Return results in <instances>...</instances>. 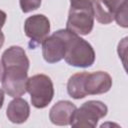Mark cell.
Here are the masks:
<instances>
[{
    "instance_id": "17",
    "label": "cell",
    "mask_w": 128,
    "mask_h": 128,
    "mask_svg": "<svg viewBox=\"0 0 128 128\" xmlns=\"http://www.w3.org/2000/svg\"><path fill=\"white\" fill-rule=\"evenodd\" d=\"M5 21H6V13L4 11L0 10V31L5 24Z\"/></svg>"
},
{
    "instance_id": "14",
    "label": "cell",
    "mask_w": 128,
    "mask_h": 128,
    "mask_svg": "<svg viewBox=\"0 0 128 128\" xmlns=\"http://www.w3.org/2000/svg\"><path fill=\"white\" fill-rule=\"evenodd\" d=\"M41 0H20V7L24 13L36 10L40 7Z\"/></svg>"
},
{
    "instance_id": "5",
    "label": "cell",
    "mask_w": 128,
    "mask_h": 128,
    "mask_svg": "<svg viewBox=\"0 0 128 128\" xmlns=\"http://www.w3.org/2000/svg\"><path fill=\"white\" fill-rule=\"evenodd\" d=\"M94 25L93 6H71L69 10L66 29L77 34H89Z\"/></svg>"
},
{
    "instance_id": "4",
    "label": "cell",
    "mask_w": 128,
    "mask_h": 128,
    "mask_svg": "<svg viewBox=\"0 0 128 128\" xmlns=\"http://www.w3.org/2000/svg\"><path fill=\"white\" fill-rule=\"evenodd\" d=\"M107 110V106L101 101H87L80 108H76L70 125L73 127L93 128L100 118L106 116Z\"/></svg>"
},
{
    "instance_id": "1",
    "label": "cell",
    "mask_w": 128,
    "mask_h": 128,
    "mask_svg": "<svg viewBox=\"0 0 128 128\" xmlns=\"http://www.w3.org/2000/svg\"><path fill=\"white\" fill-rule=\"evenodd\" d=\"M2 87L11 97L17 98L25 94L29 59L23 48L11 46L2 54Z\"/></svg>"
},
{
    "instance_id": "3",
    "label": "cell",
    "mask_w": 128,
    "mask_h": 128,
    "mask_svg": "<svg viewBox=\"0 0 128 128\" xmlns=\"http://www.w3.org/2000/svg\"><path fill=\"white\" fill-rule=\"evenodd\" d=\"M26 91L31 96L32 105L36 108H45L54 96L51 79L45 74H36L27 79Z\"/></svg>"
},
{
    "instance_id": "13",
    "label": "cell",
    "mask_w": 128,
    "mask_h": 128,
    "mask_svg": "<svg viewBox=\"0 0 128 128\" xmlns=\"http://www.w3.org/2000/svg\"><path fill=\"white\" fill-rule=\"evenodd\" d=\"M114 19L116 20V22L119 26H122L124 28H126L128 26V22H127V2H125L118 9V11L115 13Z\"/></svg>"
},
{
    "instance_id": "16",
    "label": "cell",
    "mask_w": 128,
    "mask_h": 128,
    "mask_svg": "<svg viewBox=\"0 0 128 128\" xmlns=\"http://www.w3.org/2000/svg\"><path fill=\"white\" fill-rule=\"evenodd\" d=\"M94 0H70L71 6H93Z\"/></svg>"
},
{
    "instance_id": "15",
    "label": "cell",
    "mask_w": 128,
    "mask_h": 128,
    "mask_svg": "<svg viewBox=\"0 0 128 128\" xmlns=\"http://www.w3.org/2000/svg\"><path fill=\"white\" fill-rule=\"evenodd\" d=\"M127 40V38H124L120 43H119V45H118V54H119V57L120 58H122V61H123V64L125 65V57H126V47H127V45H126V41Z\"/></svg>"
},
{
    "instance_id": "9",
    "label": "cell",
    "mask_w": 128,
    "mask_h": 128,
    "mask_svg": "<svg viewBox=\"0 0 128 128\" xmlns=\"http://www.w3.org/2000/svg\"><path fill=\"white\" fill-rule=\"evenodd\" d=\"M84 86L87 95L103 94L110 90L112 86V78L104 71L88 73Z\"/></svg>"
},
{
    "instance_id": "11",
    "label": "cell",
    "mask_w": 128,
    "mask_h": 128,
    "mask_svg": "<svg viewBox=\"0 0 128 128\" xmlns=\"http://www.w3.org/2000/svg\"><path fill=\"white\" fill-rule=\"evenodd\" d=\"M29 114H30V107L28 103L24 99H21L19 97L15 98L9 103L6 111V115L8 119L12 123H16V124L25 122L28 119Z\"/></svg>"
},
{
    "instance_id": "7",
    "label": "cell",
    "mask_w": 128,
    "mask_h": 128,
    "mask_svg": "<svg viewBox=\"0 0 128 128\" xmlns=\"http://www.w3.org/2000/svg\"><path fill=\"white\" fill-rule=\"evenodd\" d=\"M42 54L48 63H56L62 60L65 55V42L63 38L56 32L46 37L42 42Z\"/></svg>"
},
{
    "instance_id": "19",
    "label": "cell",
    "mask_w": 128,
    "mask_h": 128,
    "mask_svg": "<svg viewBox=\"0 0 128 128\" xmlns=\"http://www.w3.org/2000/svg\"><path fill=\"white\" fill-rule=\"evenodd\" d=\"M4 40H5V37H4V34L0 31V48L3 46L4 44Z\"/></svg>"
},
{
    "instance_id": "2",
    "label": "cell",
    "mask_w": 128,
    "mask_h": 128,
    "mask_svg": "<svg viewBox=\"0 0 128 128\" xmlns=\"http://www.w3.org/2000/svg\"><path fill=\"white\" fill-rule=\"evenodd\" d=\"M65 42V61L75 67H89L95 61V52L90 43L79 37V35L67 30L56 31Z\"/></svg>"
},
{
    "instance_id": "20",
    "label": "cell",
    "mask_w": 128,
    "mask_h": 128,
    "mask_svg": "<svg viewBox=\"0 0 128 128\" xmlns=\"http://www.w3.org/2000/svg\"><path fill=\"white\" fill-rule=\"evenodd\" d=\"M2 75H3V66H2V62L0 61V80L2 79Z\"/></svg>"
},
{
    "instance_id": "6",
    "label": "cell",
    "mask_w": 128,
    "mask_h": 128,
    "mask_svg": "<svg viewBox=\"0 0 128 128\" xmlns=\"http://www.w3.org/2000/svg\"><path fill=\"white\" fill-rule=\"evenodd\" d=\"M25 34L36 44H40L50 32V22L42 14L28 17L24 23Z\"/></svg>"
},
{
    "instance_id": "18",
    "label": "cell",
    "mask_w": 128,
    "mask_h": 128,
    "mask_svg": "<svg viewBox=\"0 0 128 128\" xmlns=\"http://www.w3.org/2000/svg\"><path fill=\"white\" fill-rule=\"evenodd\" d=\"M3 102H4V91L0 89V109L3 106Z\"/></svg>"
},
{
    "instance_id": "12",
    "label": "cell",
    "mask_w": 128,
    "mask_h": 128,
    "mask_svg": "<svg viewBox=\"0 0 128 128\" xmlns=\"http://www.w3.org/2000/svg\"><path fill=\"white\" fill-rule=\"evenodd\" d=\"M88 72H79L72 75L67 83L68 94L74 99H81L87 96L85 91V80Z\"/></svg>"
},
{
    "instance_id": "8",
    "label": "cell",
    "mask_w": 128,
    "mask_h": 128,
    "mask_svg": "<svg viewBox=\"0 0 128 128\" xmlns=\"http://www.w3.org/2000/svg\"><path fill=\"white\" fill-rule=\"evenodd\" d=\"M125 2L127 0H94V17L102 24H109L114 20L115 13Z\"/></svg>"
},
{
    "instance_id": "10",
    "label": "cell",
    "mask_w": 128,
    "mask_h": 128,
    "mask_svg": "<svg viewBox=\"0 0 128 128\" xmlns=\"http://www.w3.org/2000/svg\"><path fill=\"white\" fill-rule=\"evenodd\" d=\"M76 106L70 101H59L50 109L49 118L55 125H70Z\"/></svg>"
}]
</instances>
